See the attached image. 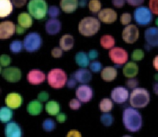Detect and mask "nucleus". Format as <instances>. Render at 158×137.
Wrapping results in <instances>:
<instances>
[{
	"instance_id": "44",
	"label": "nucleus",
	"mask_w": 158,
	"mask_h": 137,
	"mask_svg": "<svg viewBox=\"0 0 158 137\" xmlns=\"http://www.w3.org/2000/svg\"><path fill=\"white\" fill-rule=\"evenodd\" d=\"M138 85V81L136 79L133 78H130L126 81V85L128 88L130 89H135Z\"/></svg>"
},
{
	"instance_id": "48",
	"label": "nucleus",
	"mask_w": 158,
	"mask_h": 137,
	"mask_svg": "<svg viewBox=\"0 0 158 137\" xmlns=\"http://www.w3.org/2000/svg\"><path fill=\"white\" fill-rule=\"evenodd\" d=\"M12 4L16 7H21L24 6L27 0H11Z\"/></svg>"
},
{
	"instance_id": "20",
	"label": "nucleus",
	"mask_w": 158,
	"mask_h": 137,
	"mask_svg": "<svg viewBox=\"0 0 158 137\" xmlns=\"http://www.w3.org/2000/svg\"><path fill=\"white\" fill-rule=\"evenodd\" d=\"M75 79L81 83H86L89 82L92 78V75L88 69L80 68L75 72L73 73Z\"/></svg>"
},
{
	"instance_id": "27",
	"label": "nucleus",
	"mask_w": 158,
	"mask_h": 137,
	"mask_svg": "<svg viewBox=\"0 0 158 137\" xmlns=\"http://www.w3.org/2000/svg\"><path fill=\"white\" fill-rule=\"evenodd\" d=\"M17 22L18 25L26 29L31 26L33 20L30 14L27 12H22L18 15Z\"/></svg>"
},
{
	"instance_id": "12",
	"label": "nucleus",
	"mask_w": 158,
	"mask_h": 137,
	"mask_svg": "<svg viewBox=\"0 0 158 137\" xmlns=\"http://www.w3.org/2000/svg\"><path fill=\"white\" fill-rule=\"evenodd\" d=\"M6 137H22L23 131L21 127L15 121H10L4 127Z\"/></svg>"
},
{
	"instance_id": "22",
	"label": "nucleus",
	"mask_w": 158,
	"mask_h": 137,
	"mask_svg": "<svg viewBox=\"0 0 158 137\" xmlns=\"http://www.w3.org/2000/svg\"><path fill=\"white\" fill-rule=\"evenodd\" d=\"M138 72V67L133 62H129L125 64L123 68V75L128 78H133Z\"/></svg>"
},
{
	"instance_id": "36",
	"label": "nucleus",
	"mask_w": 158,
	"mask_h": 137,
	"mask_svg": "<svg viewBox=\"0 0 158 137\" xmlns=\"http://www.w3.org/2000/svg\"><path fill=\"white\" fill-rule=\"evenodd\" d=\"M22 43L19 40L13 41L10 44V49L13 53H18L20 52V51L22 49Z\"/></svg>"
},
{
	"instance_id": "19",
	"label": "nucleus",
	"mask_w": 158,
	"mask_h": 137,
	"mask_svg": "<svg viewBox=\"0 0 158 137\" xmlns=\"http://www.w3.org/2000/svg\"><path fill=\"white\" fill-rule=\"evenodd\" d=\"M61 28V24L59 20L52 18L48 20L45 24V30L46 32L51 35L59 33Z\"/></svg>"
},
{
	"instance_id": "13",
	"label": "nucleus",
	"mask_w": 158,
	"mask_h": 137,
	"mask_svg": "<svg viewBox=\"0 0 158 137\" xmlns=\"http://www.w3.org/2000/svg\"><path fill=\"white\" fill-rule=\"evenodd\" d=\"M128 91L127 88L123 86H117L114 88L110 93L112 99L118 104L125 102L128 99Z\"/></svg>"
},
{
	"instance_id": "32",
	"label": "nucleus",
	"mask_w": 158,
	"mask_h": 137,
	"mask_svg": "<svg viewBox=\"0 0 158 137\" xmlns=\"http://www.w3.org/2000/svg\"><path fill=\"white\" fill-rule=\"evenodd\" d=\"M99 109L102 112H109L113 107L112 101L109 98H104L99 102Z\"/></svg>"
},
{
	"instance_id": "2",
	"label": "nucleus",
	"mask_w": 158,
	"mask_h": 137,
	"mask_svg": "<svg viewBox=\"0 0 158 137\" xmlns=\"http://www.w3.org/2000/svg\"><path fill=\"white\" fill-rule=\"evenodd\" d=\"M150 96L148 91L143 88L133 89L130 96V103L134 108H143L149 102Z\"/></svg>"
},
{
	"instance_id": "38",
	"label": "nucleus",
	"mask_w": 158,
	"mask_h": 137,
	"mask_svg": "<svg viewBox=\"0 0 158 137\" xmlns=\"http://www.w3.org/2000/svg\"><path fill=\"white\" fill-rule=\"evenodd\" d=\"M149 7L152 13L158 15V0H149Z\"/></svg>"
},
{
	"instance_id": "31",
	"label": "nucleus",
	"mask_w": 158,
	"mask_h": 137,
	"mask_svg": "<svg viewBox=\"0 0 158 137\" xmlns=\"http://www.w3.org/2000/svg\"><path fill=\"white\" fill-rule=\"evenodd\" d=\"M100 44L104 49L112 48L115 45V39L111 35H105L101 38Z\"/></svg>"
},
{
	"instance_id": "26",
	"label": "nucleus",
	"mask_w": 158,
	"mask_h": 137,
	"mask_svg": "<svg viewBox=\"0 0 158 137\" xmlns=\"http://www.w3.org/2000/svg\"><path fill=\"white\" fill-rule=\"evenodd\" d=\"M74 44L73 37L70 35H63L59 40V45L60 48L64 51H68L71 49Z\"/></svg>"
},
{
	"instance_id": "33",
	"label": "nucleus",
	"mask_w": 158,
	"mask_h": 137,
	"mask_svg": "<svg viewBox=\"0 0 158 137\" xmlns=\"http://www.w3.org/2000/svg\"><path fill=\"white\" fill-rule=\"evenodd\" d=\"M100 121L102 125L106 127L110 126L114 122V117L109 112L103 113L100 117Z\"/></svg>"
},
{
	"instance_id": "15",
	"label": "nucleus",
	"mask_w": 158,
	"mask_h": 137,
	"mask_svg": "<svg viewBox=\"0 0 158 137\" xmlns=\"http://www.w3.org/2000/svg\"><path fill=\"white\" fill-rule=\"evenodd\" d=\"M98 17L101 22L106 23H111L117 20V14L112 9L105 8L99 11Z\"/></svg>"
},
{
	"instance_id": "60",
	"label": "nucleus",
	"mask_w": 158,
	"mask_h": 137,
	"mask_svg": "<svg viewBox=\"0 0 158 137\" xmlns=\"http://www.w3.org/2000/svg\"><path fill=\"white\" fill-rule=\"evenodd\" d=\"M122 137H132V136H130V135H124V136H123Z\"/></svg>"
},
{
	"instance_id": "16",
	"label": "nucleus",
	"mask_w": 158,
	"mask_h": 137,
	"mask_svg": "<svg viewBox=\"0 0 158 137\" xmlns=\"http://www.w3.org/2000/svg\"><path fill=\"white\" fill-rule=\"evenodd\" d=\"M5 102L9 108L17 109L21 106L23 102V98L22 96L17 93H10L6 96Z\"/></svg>"
},
{
	"instance_id": "51",
	"label": "nucleus",
	"mask_w": 158,
	"mask_h": 137,
	"mask_svg": "<svg viewBox=\"0 0 158 137\" xmlns=\"http://www.w3.org/2000/svg\"><path fill=\"white\" fill-rule=\"evenodd\" d=\"M112 3L116 7H122L125 4V0H112Z\"/></svg>"
},
{
	"instance_id": "14",
	"label": "nucleus",
	"mask_w": 158,
	"mask_h": 137,
	"mask_svg": "<svg viewBox=\"0 0 158 137\" xmlns=\"http://www.w3.org/2000/svg\"><path fill=\"white\" fill-rule=\"evenodd\" d=\"M15 31V26L10 21H4L0 23V38L7 39L10 38Z\"/></svg>"
},
{
	"instance_id": "46",
	"label": "nucleus",
	"mask_w": 158,
	"mask_h": 137,
	"mask_svg": "<svg viewBox=\"0 0 158 137\" xmlns=\"http://www.w3.org/2000/svg\"><path fill=\"white\" fill-rule=\"evenodd\" d=\"M62 49L58 47H56L53 48L51 51V55L52 57L55 58H59L62 56Z\"/></svg>"
},
{
	"instance_id": "53",
	"label": "nucleus",
	"mask_w": 158,
	"mask_h": 137,
	"mask_svg": "<svg viewBox=\"0 0 158 137\" xmlns=\"http://www.w3.org/2000/svg\"><path fill=\"white\" fill-rule=\"evenodd\" d=\"M77 84V80L75 79L74 77H72L70 78L67 82V85L69 88H72L73 87L75 86Z\"/></svg>"
},
{
	"instance_id": "7",
	"label": "nucleus",
	"mask_w": 158,
	"mask_h": 137,
	"mask_svg": "<svg viewBox=\"0 0 158 137\" xmlns=\"http://www.w3.org/2000/svg\"><path fill=\"white\" fill-rule=\"evenodd\" d=\"M42 39L36 32H31L26 35L23 40V46L28 52H34L41 46Z\"/></svg>"
},
{
	"instance_id": "43",
	"label": "nucleus",
	"mask_w": 158,
	"mask_h": 137,
	"mask_svg": "<svg viewBox=\"0 0 158 137\" xmlns=\"http://www.w3.org/2000/svg\"><path fill=\"white\" fill-rule=\"evenodd\" d=\"M0 63L2 67L8 66L10 63V58L9 56L6 54L1 55L0 57Z\"/></svg>"
},
{
	"instance_id": "58",
	"label": "nucleus",
	"mask_w": 158,
	"mask_h": 137,
	"mask_svg": "<svg viewBox=\"0 0 158 137\" xmlns=\"http://www.w3.org/2000/svg\"><path fill=\"white\" fill-rule=\"evenodd\" d=\"M154 79L158 81V73H156L155 75H154Z\"/></svg>"
},
{
	"instance_id": "56",
	"label": "nucleus",
	"mask_w": 158,
	"mask_h": 137,
	"mask_svg": "<svg viewBox=\"0 0 158 137\" xmlns=\"http://www.w3.org/2000/svg\"><path fill=\"white\" fill-rule=\"evenodd\" d=\"M152 88H153V92L158 95V82L157 83H156L153 85V86H152Z\"/></svg>"
},
{
	"instance_id": "59",
	"label": "nucleus",
	"mask_w": 158,
	"mask_h": 137,
	"mask_svg": "<svg viewBox=\"0 0 158 137\" xmlns=\"http://www.w3.org/2000/svg\"><path fill=\"white\" fill-rule=\"evenodd\" d=\"M156 24L158 26V18H157V19L156 20Z\"/></svg>"
},
{
	"instance_id": "28",
	"label": "nucleus",
	"mask_w": 158,
	"mask_h": 137,
	"mask_svg": "<svg viewBox=\"0 0 158 137\" xmlns=\"http://www.w3.org/2000/svg\"><path fill=\"white\" fill-rule=\"evenodd\" d=\"M45 110L49 115H57L60 113V105L57 101L51 100L46 104Z\"/></svg>"
},
{
	"instance_id": "52",
	"label": "nucleus",
	"mask_w": 158,
	"mask_h": 137,
	"mask_svg": "<svg viewBox=\"0 0 158 137\" xmlns=\"http://www.w3.org/2000/svg\"><path fill=\"white\" fill-rule=\"evenodd\" d=\"M88 57L89 59L91 60H93L94 59H96L98 56V52L96 50H91L90 51H89L88 54Z\"/></svg>"
},
{
	"instance_id": "29",
	"label": "nucleus",
	"mask_w": 158,
	"mask_h": 137,
	"mask_svg": "<svg viewBox=\"0 0 158 137\" xmlns=\"http://www.w3.org/2000/svg\"><path fill=\"white\" fill-rule=\"evenodd\" d=\"M76 63L82 67H86L89 65V57L84 52H78L76 54L75 57Z\"/></svg>"
},
{
	"instance_id": "34",
	"label": "nucleus",
	"mask_w": 158,
	"mask_h": 137,
	"mask_svg": "<svg viewBox=\"0 0 158 137\" xmlns=\"http://www.w3.org/2000/svg\"><path fill=\"white\" fill-rule=\"evenodd\" d=\"M56 126V123L55 121L51 118H47L43 122L42 127L44 130L46 131H52Z\"/></svg>"
},
{
	"instance_id": "57",
	"label": "nucleus",
	"mask_w": 158,
	"mask_h": 137,
	"mask_svg": "<svg viewBox=\"0 0 158 137\" xmlns=\"http://www.w3.org/2000/svg\"><path fill=\"white\" fill-rule=\"evenodd\" d=\"M85 4H86V1H80V5L81 7L85 6Z\"/></svg>"
},
{
	"instance_id": "1",
	"label": "nucleus",
	"mask_w": 158,
	"mask_h": 137,
	"mask_svg": "<svg viewBox=\"0 0 158 137\" xmlns=\"http://www.w3.org/2000/svg\"><path fill=\"white\" fill-rule=\"evenodd\" d=\"M122 121L127 130L131 132L139 131L143 125V118L139 112L131 107L125 108L122 114Z\"/></svg>"
},
{
	"instance_id": "45",
	"label": "nucleus",
	"mask_w": 158,
	"mask_h": 137,
	"mask_svg": "<svg viewBox=\"0 0 158 137\" xmlns=\"http://www.w3.org/2000/svg\"><path fill=\"white\" fill-rule=\"evenodd\" d=\"M49 98V94L46 91H41L38 94L37 99L40 102L46 101Z\"/></svg>"
},
{
	"instance_id": "37",
	"label": "nucleus",
	"mask_w": 158,
	"mask_h": 137,
	"mask_svg": "<svg viewBox=\"0 0 158 137\" xmlns=\"http://www.w3.org/2000/svg\"><path fill=\"white\" fill-rule=\"evenodd\" d=\"M144 57V52L143 50L139 49H135L131 54V59L133 60L138 61L143 59Z\"/></svg>"
},
{
	"instance_id": "42",
	"label": "nucleus",
	"mask_w": 158,
	"mask_h": 137,
	"mask_svg": "<svg viewBox=\"0 0 158 137\" xmlns=\"http://www.w3.org/2000/svg\"><path fill=\"white\" fill-rule=\"evenodd\" d=\"M90 69L94 72H98L101 70L102 64L98 61H93L89 64Z\"/></svg>"
},
{
	"instance_id": "3",
	"label": "nucleus",
	"mask_w": 158,
	"mask_h": 137,
	"mask_svg": "<svg viewBox=\"0 0 158 137\" xmlns=\"http://www.w3.org/2000/svg\"><path fill=\"white\" fill-rule=\"evenodd\" d=\"M100 28V22L95 17H86L78 23L79 32L85 36H90L96 34Z\"/></svg>"
},
{
	"instance_id": "24",
	"label": "nucleus",
	"mask_w": 158,
	"mask_h": 137,
	"mask_svg": "<svg viewBox=\"0 0 158 137\" xmlns=\"http://www.w3.org/2000/svg\"><path fill=\"white\" fill-rule=\"evenodd\" d=\"M117 75V71L116 68L110 66L104 68L101 73V78L106 81H110L114 80L116 78Z\"/></svg>"
},
{
	"instance_id": "50",
	"label": "nucleus",
	"mask_w": 158,
	"mask_h": 137,
	"mask_svg": "<svg viewBox=\"0 0 158 137\" xmlns=\"http://www.w3.org/2000/svg\"><path fill=\"white\" fill-rule=\"evenodd\" d=\"M56 120L59 123H63L67 120V115L64 113H59L56 115Z\"/></svg>"
},
{
	"instance_id": "35",
	"label": "nucleus",
	"mask_w": 158,
	"mask_h": 137,
	"mask_svg": "<svg viewBox=\"0 0 158 137\" xmlns=\"http://www.w3.org/2000/svg\"><path fill=\"white\" fill-rule=\"evenodd\" d=\"M88 7L90 11L93 13H96L100 10L101 4L99 0H90L88 4Z\"/></svg>"
},
{
	"instance_id": "54",
	"label": "nucleus",
	"mask_w": 158,
	"mask_h": 137,
	"mask_svg": "<svg viewBox=\"0 0 158 137\" xmlns=\"http://www.w3.org/2000/svg\"><path fill=\"white\" fill-rule=\"evenodd\" d=\"M25 30V28L20 26L19 25H17V26H15V32L17 34H22L24 33Z\"/></svg>"
},
{
	"instance_id": "49",
	"label": "nucleus",
	"mask_w": 158,
	"mask_h": 137,
	"mask_svg": "<svg viewBox=\"0 0 158 137\" xmlns=\"http://www.w3.org/2000/svg\"><path fill=\"white\" fill-rule=\"evenodd\" d=\"M127 3L133 6H138L143 3L144 0H125Z\"/></svg>"
},
{
	"instance_id": "10",
	"label": "nucleus",
	"mask_w": 158,
	"mask_h": 137,
	"mask_svg": "<svg viewBox=\"0 0 158 137\" xmlns=\"http://www.w3.org/2000/svg\"><path fill=\"white\" fill-rule=\"evenodd\" d=\"M2 77L7 81L12 83L19 81L22 77V72L19 68L10 67L1 71Z\"/></svg>"
},
{
	"instance_id": "18",
	"label": "nucleus",
	"mask_w": 158,
	"mask_h": 137,
	"mask_svg": "<svg viewBox=\"0 0 158 137\" xmlns=\"http://www.w3.org/2000/svg\"><path fill=\"white\" fill-rule=\"evenodd\" d=\"M46 78L44 72L38 69H33L30 70L27 75L28 81L32 85H39L43 83Z\"/></svg>"
},
{
	"instance_id": "21",
	"label": "nucleus",
	"mask_w": 158,
	"mask_h": 137,
	"mask_svg": "<svg viewBox=\"0 0 158 137\" xmlns=\"http://www.w3.org/2000/svg\"><path fill=\"white\" fill-rule=\"evenodd\" d=\"M43 110V104L41 102L37 100H32L27 106V110L30 114L33 115H36L40 114Z\"/></svg>"
},
{
	"instance_id": "4",
	"label": "nucleus",
	"mask_w": 158,
	"mask_h": 137,
	"mask_svg": "<svg viewBox=\"0 0 158 137\" xmlns=\"http://www.w3.org/2000/svg\"><path fill=\"white\" fill-rule=\"evenodd\" d=\"M29 14L35 19L41 20L48 12V5L44 0H30L27 4Z\"/></svg>"
},
{
	"instance_id": "23",
	"label": "nucleus",
	"mask_w": 158,
	"mask_h": 137,
	"mask_svg": "<svg viewBox=\"0 0 158 137\" xmlns=\"http://www.w3.org/2000/svg\"><path fill=\"white\" fill-rule=\"evenodd\" d=\"M78 0H60V6L63 11L71 13L76 10L78 7Z\"/></svg>"
},
{
	"instance_id": "39",
	"label": "nucleus",
	"mask_w": 158,
	"mask_h": 137,
	"mask_svg": "<svg viewBox=\"0 0 158 137\" xmlns=\"http://www.w3.org/2000/svg\"><path fill=\"white\" fill-rule=\"evenodd\" d=\"M48 14L49 15L52 17V18H55L56 17H57L59 14H60V10H59V9L56 7V6H52L51 7H49V9H48Z\"/></svg>"
},
{
	"instance_id": "30",
	"label": "nucleus",
	"mask_w": 158,
	"mask_h": 137,
	"mask_svg": "<svg viewBox=\"0 0 158 137\" xmlns=\"http://www.w3.org/2000/svg\"><path fill=\"white\" fill-rule=\"evenodd\" d=\"M13 116L12 109L8 107H2L0 109V120L2 122H10Z\"/></svg>"
},
{
	"instance_id": "6",
	"label": "nucleus",
	"mask_w": 158,
	"mask_h": 137,
	"mask_svg": "<svg viewBox=\"0 0 158 137\" xmlns=\"http://www.w3.org/2000/svg\"><path fill=\"white\" fill-rule=\"evenodd\" d=\"M133 16L135 22L139 25H148L152 20V12L145 6L137 7L134 11Z\"/></svg>"
},
{
	"instance_id": "55",
	"label": "nucleus",
	"mask_w": 158,
	"mask_h": 137,
	"mask_svg": "<svg viewBox=\"0 0 158 137\" xmlns=\"http://www.w3.org/2000/svg\"><path fill=\"white\" fill-rule=\"evenodd\" d=\"M152 64H153V66L155 68V69L158 71V55L154 57V59L153 60Z\"/></svg>"
},
{
	"instance_id": "41",
	"label": "nucleus",
	"mask_w": 158,
	"mask_h": 137,
	"mask_svg": "<svg viewBox=\"0 0 158 137\" xmlns=\"http://www.w3.org/2000/svg\"><path fill=\"white\" fill-rule=\"evenodd\" d=\"M81 106V101L78 99H72L69 102V107L71 109L77 110L80 108Z\"/></svg>"
},
{
	"instance_id": "40",
	"label": "nucleus",
	"mask_w": 158,
	"mask_h": 137,
	"mask_svg": "<svg viewBox=\"0 0 158 137\" xmlns=\"http://www.w3.org/2000/svg\"><path fill=\"white\" fill-rule=\"evenodd\" d=\"M131 20V14L129 13H123L120 17V22L122 25H126L130 23Z\"/></svg>"
},
{
	"instance_id": "17",
	"label": "nucleus",
	"mask_w": 158,
	"mask_h": 137,
	"mask_svg": "<svg viewBox=\"0 0 158 137\" xmlns=\"http://www.w3.org/2000/svg\"><path fill=\"white\" fill-rule=\"evenodd\" d=\"M144 38L149 46H158V28L149 27L144 32Z\"/></svg>"
},
{
	"instance_id": "5",
	"label": "nucleus",
	"mask_w": 158,
	"mask_h": 137,
	"mask_svg": "<svg viewBox=\"0 0 158 137\" xmlns=\"http://www.w3.org/2000/svg\"><path fill=\"white\" fill-rule=\"evenodd\" d=\"M48 84L54 88H62L67 82V75L61 68H53L47 75Z\"/></svg>"
},
{
	"instance_id": "25",
	"label": "nucleus",
	"mask_w": 158,
	"mask_h": 137,
	"mask_svg": "<svg viewBox=\"0 0 158 137\" xmlns=\"http://www.w3.org/2000/svg\"><path fill=\"white\" fill-rule=\"evenodd\" d=\"M13 7L10 0H0V17H7L12 12Z\"/></svg>"
},
{
	"instance_id": "9",
	"label": "nucleus",
	"mask_w": 158,
	"mask_h": 137,
	"mask_svg": "<svg viewBox=\"0 0 158 137\" xmlns=\"http://www.w3.org/2000/svg\"><path fill=\"white\" fill-rule=\"evenodd\" d=\"M139 30L135 25H128L123 30L122 36L123 41L127 43H133L139 38Z\"/></svg>"
},
{
	"instance_id": "47",
	"label": "nucleus",
	"mask_w": 158,
	"mask_h": 137,
	"mask_svg": "<svg viewBox=\"0 0 158 137\" xmlns=\"http://www.w3.org/2000/svg\"><path fill=\"white\" fill-rule=\"evenodd\" d=\"M66 137H82L81 133L77 130H70L66 135Z\"/></svg>"
},
{
	"instance_id": "8",
	"label": "nucleus",
	"mask_w": 158,
	"mask_h": 137,
	"mask_svg": "<svg viewBox=\"0 0 158 137\" xmlns=\"http://www.w3.org/2000/svg\"><path fill=\"white\" fill-rule=\"evenodd\" d=\"M109 56L111 60L117 65H122L128 60L127 52L120 47L112 48L109 52Z\"/></svg>"
},
{
	"instance_id": "11",
	"label": "nucleus",
	"mask_w": 158,
	"mask_h": 137,
	"mask_svg": "<svg viewBox=\"0 0 158 137\" xmlns=\"http://www.w3.org/2000/svg\"><path fill=\"white\" fill-rule=\"evenodd\" d=\"M75 94L77 99L81 102H87L92 99L93 91L89 86L87 85H81L76 89Z\"/></svg>"
}]
</instances>
